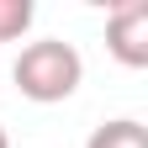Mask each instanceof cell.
Here are the masks:
<instances>
[{
    "instance_id": "3957f363",
    "label": "cell",
    "mask_w": 148,
    "mask_h": 148,
    "mask_svg": "<svg viewBox=\"0 0 148 148\" xmlns=\"http://www.w3.org/2000/svg\"><path fill=\"white\" fill-rule=\"evenodd\" d=\"M85 148H148V127L138 116H116V122H101L90 132Z\"/></svg>"
},
{
    "instance_id": "6da1fadb",
    "label": "cell",
    "mask_w": 148,
    "mask_h": 148,
    "mask_svg": "<svg viewBox=\"0 0 148 148\" xmlns=\"http://www.w3.org/2000/svg\"><path fill=\"white\" fill-rule=\"evenodd\" d=\"M11 74H16V90H21L27 101L58 106V101H69L74 90H79L85 58H79L74 42H64V37H42V42H27L21 48V58H16Z\"/></svg>"
},
{
    "instance_id": "7a4b0ae2",
    "label": "cell",
    "mask_w": 148,
    "mask_h": 148,
    "mask_svg": "<svg viewBox=\"0 0 148 148\" xmlns=\"http://www.w3.org/2000/svg\"><path fill=\"white\" fill-rule=\"evenodd\" d=\"M106 48L127 69H148V0H122L106 11Z\"/></svg>"
},
{
    "instance_id": "5b68a950",
    "label": "cell",
    "mask_w": 148,
    "mask_h": 148,
    "mask_svg": "<svg viewBox=\"0 0 148 148\" xmlns=\"http://www.w3.org/2000/svg\"><path fill=\"white\" fill-rule=\"evenodd\" d=\"M0 148H11V138H5V127H0Z\"/></svg>"
},
{
    "instance_id": "277c9868",
    "label": "cell",
    "mask_w": 148,
    "mask_h": 148,
    "mask_svg": "<svg viewBox=\"0 0 148 148\" xmlns=\"http://www.w3.org/2000/svg\"><path fill=\"white\" fill-rule=\"evenodd\" d=\"M32 16H37V5H32V0H0V42H16V37H27Z\"/></svg>"
}]
</instances>
